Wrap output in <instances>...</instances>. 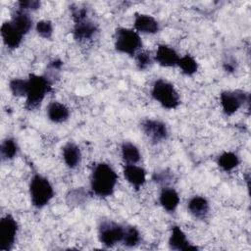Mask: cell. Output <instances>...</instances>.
I'll return each instance as SVG.
<instances>
[{"mask_svg": "<svg viewBox=\"0 0 251 251\" xmlns=\"http://www.w3.org/2000/svg\"><path fill=\"white\" fill-rule=\"evenodd\" d=\"M47 117L53 123H64L70 117V110L63 103L51 102L47 106Z\"/></svg>", "mask_w": 251, "mask_h": 251, "instance_id": "d6986e66", "label": "cell"}, {"mask_svg": "<svg viewBox=\"0 0 251 251\" xmlns=\"http://www.w3.org/2000/svg\"><path fill=\"white\" fill-rule=\"evenodd\" d=\"M169 246L171 249L177 250V251L197 250L198 249L196 246L192 245L187 240L185 233L177 226H174L171 229V234L169 237Z\"/></svg>", "mask_w": 251, "mask_h": 251, "instance_id": "4fadbf2b", "label": "cell"}, {"mask_svg": "<svg viewBox=\"0 0 251 251\" xmlns=\"http://www.w3.org/2000/svg\"><path fill=\"white\" fill-rule=\"evenodd\" d=\"M122 158L126 164H137L141 155L138 148L131 142H124L121 147Z\"/></svg>", "mask_w": 251, "mask_h": 251, "instance_id": "7402d4cb", "label": "cell"}, {"mask_svg": "<svg viewBox=\"0 0 251 251\" xmlns=\"http://www.w3.org/2000/svg\"><path fill=\"white\" fill-rule=\"evenodd\" d=\"M187 210L194 218L204 220L209 214V202L203 196H193L187 203Z\"/></svg>", "mask_w": 251, "mask_h": 251, "instance_id": "2e32d148", "label": "cell"}, {"mask_svg": "<svg viewBox=\"0 0 251 251\" xmlns=\"http://www.w3.org/2000/svg\"><path fill=\"white\" fill-rule=\"evenodd\" d=\"M159 202L167 212L173 213L179 204L178 193L172 187H164L159 195Z\"/></svg>", "mask_w": 251, "mask_h": 251, "instance_id": "e0dca14e", "label": "cell"}, {"mask_svg": "<svg viewBox=\"0 0 251 251\" xmlns=\"http://www.w3.org/2000/svg\"><path fill=\"white\" fill-rule=\"evenodd\" d=\"M18 6L20 10L23 11H34L37 10L40 7V2L35 1V0H26V1H20L18 2Z\"/></svg>", "mask_w": 251, "mask_h": 251, "instance_id": "f546056e", "label": "cell"}, {"mask_svg": "<svg viewBox=\"0 0 251 251\" xmlns=\"http://www.w3.org/2000/svg\"><path fill=\"white\" fill-rule=\"evenodd\" d=\"M239 157L231 151H226L222 153L217 160L218 166L225 172H230L234 170L239 165Z\"/></svg>", "mask_w": 251, "mask_h": 251, "instance_id": "44dd1931", "label": "cell"}, {"mask_svg": "<svg viewBox=\"0 0 251 251\" xmlns=\"http://www.w3.org/2000/svg\"><path fill=\"white\" fill-rule=\"evenodd\" d=\"M19 226L15 218L7 214L0 221V250L9 251L16 241Z\"/></svg>", "mask_w": 251, "mask_h": 251, "instance_id": "ba28073f", "label": "cell"}, {"mask_svg": "<svg viewBox=\"0 0 251 251\" xmlns=\"http://www.w3.org/2000/svg\"><path fill=\"white\" fill-rule=\"evenodd\" d=\"M11 22L24 35H25L32 27V20L30 16L27 14V12L20 9L13 13Z\"/></svg>", "mask_w": 251, "mask_h": 251, "instance_id": "ffe728a7", "label": "cell"}, {"mask_svg": "<svg viewBox=\"0 0 251 251\" xmlns=\"http://www.w3.org/2000/svg\"><path fill=\"white\" fill-rule=\"evenodd\" d=\"M86 199V192L82 188H76L69 192L67 195V201L72 205H79Z\"/></svg>", "mask_w": 251, "mask_h": 251, "instance_id": "83f0119b", "label": "cell"}, {"mask_svg": "<svg viewBox=\"0 0 251 251\" xmlns=\"http://www.w3.org/2000/svg\"><path fill=\"white\" fill-rule=\"evenodd\" d=\"M151 95L160 105L169 110L176 109L180 104L179 94L175 86L163 78L154 81Z\"/></svg>", "mask_w": 251, "mask_h": 251, "instance_id": "277c9868", "label": "cell"}, {"mask_svg": "<svg viewBox=\"0 0 251 251\" xmlns=\"http://www.w3.org/2000/svg\"><path fill=\"white\" fill-rule=\"evenodd\" d=\"M118 182V175L107 163L97 164L90 176V187L93 194L99 197H108L114 193Z\"/></svg>", "mask_w": 251, "mask_h": 251, "instance_id": "6da1fadb", "label": "cell"}, {"mask_svg": "<svg viewBox=\"0 0 251 251\" xmlns=\"http://www.w3.org/2000/svg\"><path fill=\"white\" fill-rule=\"evenodd\" d=\"M181 72L186 75H194L198 70L197 61L190 55H185L183 57H179L177 65Z\"/></svg>", "mask_w": 251, "mask_h": 251, "instance_id": "cb8c5ba5", "label": "cell"}, {"mask_svg": "<svg viewBox=\"0 0 251 251\" xmlns=\"http://www.w3.org/2000/svg\"><path fill=\"white\" fill-rule=\"evenodd\" d=\"M169 177V174L165 173V171L163 172H159V173H155L153 176V179L157 182H165L166 180H168Z\"/></svg>", "mask_w": 251, "mask_h": 251, "instance_id": "4dcf8cb0", "label": "cell"}, {"mask_svg": "<svg viewBox=\"0 0 251 251\" xmlns=\"http://www.w3.org/2000/svg\"><path fill=\"white\" fill-rule=\"evenodd\" d=\"M36 31L37 33L43 37V38H46V39H49L52 37V34H53V25L50 21H47V20H43V21H39L37 24H36Z\"/></svg>", "mask_w": 251, "mask_h": 251, "instance_id": "4316f807", "label": "cell"}, {"mask_svg": "<svg viewBox=\"0 0 251 251\" xmlns=\"http://www.w3.org/2000/svg\"><path fill=\"white\" fill-rule=\"evenodd\" d=\"M126 226L113 221H103L98 228L99 241L106 247H113L123 241Z\"/></svg>", "mask_w": 251, "mask_h": 251, "instance_id": "52a82bcc", "label": "cell"}, {"mask_svg": "<svg viewBox=\"0 0 251 251\" xmlns=\"http://www.w3.org/2000/svg\"><path fill=\"white\" fill-rule=\"evenodd\" d=\"M153 62V59L151 57L150 52L148 51H142L136 54V66L139 70L143 71L146 70Z\"/></svg>", "mask_w": 251, "mask_h": 251, "instance_id": "f1b7e54d", "label": "cell"}, {"mask_svg": "<svg viewBox=\"0 0 251 251\" xmlns=\"http://www.w3.org/2000/svg\"><path fill=\"white\" fill-rule=\"evenodd\" d=\"M178 59L179 57L175 49L165 44L158 45L155 54V61L160 66L166 68L175 67L177 65Z\"/></svg>", "mask_w": 251, "mask_h": 251, "instance_id": "5bb4252c", "label": "cell"}, {"mask_svg": "<svg viewBox=\"0 0 251 251\" xmlns=\"http://www.w3.org/2000/svg\"><path fill=\"white\" fill-rule=\"evenodd\" d=\"M141 240V234L139 230L132 226H126L125 228V235L123 238V244L126 247H134Z\"/></svg>", "mask_w": 251, "mask_h": 251, "instance_id": "d4e9b609", "label": "cell"}, {"mask_svg": "<svg viewBox=\"0 0 251 251\" xmlns=\"http://www.w3.org/2000/svg\"><path fill=\"white\" fill-rule=\"evenodd\" d=\"M19 152V147L15 139L6 138L2 141L0 147V154L3 161L14 159Z\"/></svg>", "mask_w": 251, "mask_h": 251, "instance_id": "603a6c76", "label": "cell"}, {"mask_svg": "<svg viewBox=\"0 0 251 251\" xmlns=\"http://www.w3.org/2000/svg\"><path fill=\"white\" fill-rule=\"evenodd\" d=\"M1 36L4 44L9 49H16L22 43L24 34L13 25L11 21L5 22L1 25Z\"/></svg>", "mask_w": 251, "mask_h": 251, "instance_id": "8fae6325", "label": "cell"}, {"mask_svg": "<svg viewBox=\"0 0 251 251\" xmlns=\"http://www.w3.org/2000/svg\"><path fill=\"white\" fill-rule=\"evenodd\" d=\"M75 25L73 29L74 38L77 41L91 39L98 30L97 25L87 18L86 8H75L73 10Z\"/></svg>", "mask_w": 251, "mask_h": 251, "instance_id": "8992f818", "label": "cell"}, {"mask_svg": "<svg viewBox=\"0 0 251 251\" xmlns=\"http://www.w3.org/2000/svg\"><path fill=\"white\" fill-rule=\"evenodd\" d=\"M27 87H28V82L27 79L24 78H13L9 82V88L13 95L22 97V96H26L27 93Z\"/></svg>", "mask_w": 251, "mask_h": 251, "instance_id": "484cf974", "label": "cell"}, {"mask_svg": "<svg viewBox=\"0 0 251 251\" xmlns=\"http://www.w3.org/2000/svg\"><path fill=\"white\" fill-rule=\"evenodd\" d=\"M249 101V94L242 90H226L220 95V103L226 115L230 116L237 112Z\"/></svg>", "mask_w": 251, "mask_h": 251, "instance_id": "9c48e42d", "label": "cell"}, {"mask_svg": "<svg viewBox=\"0 0 251 251\" xmlns=\"http://www.w3.org/2000/svg\"><path fill=\"white\" fill-rule=\"evenodd\" d=\"M141 128L147 138L154 144L165 141L169 136L167 126L159 120L146 119L142 122Z\"/></svg>", "mask_w": 251, "mask_h": 251, "instance_id": "30bf717a", "label": "cell"}, {"mask_svg": "<svg viewBox=\"0 0 251 251\" xmlns=\"http://www.w3.org/2000/svg\"><path fill=\"white\" fill-rule=\"evenodd\" d=\"M65 164L71 168H76L81 161V152L79 147L74 142H68L62 150Z\"/></svg>", "mask_w": 251, "mask_h": 251, "instance_id": "ac0fdd59", "label": "cell"}, {"mask_svg": "<svg viewBox=\"0 0 251 251\" xmlns=\"http://www.w3.org/2000/svg\"><path fill=\"white\" fill-rule=\"evenodd\" d=\"M141 47L142 40L136 30L126 27L116 29L115 49L118 52L133 56Z\"/></svg>", "mask_w": 251, "mask_h": 251, "instance_id": "5b68a950", "label": "cell"}, {"mask_svg": "<svg viewBox=\"0 0 251 251\" xmlns=\"http://www.w3.org/2000/svg\"><path fill=\"white\" fill-rule=\"evenodd\" d=\"M134 28L137 32L154 34L159 31L160 25L155 18L146 14H136L133 23Z\"/></svg>", "mask_w": 251, "mask_h": 251, "instance_id": "9a60e30c", "label": "cell"}, {"mask_svg": "<svg viewBox=\"0 0 251 251\" xmlns=\"http://www.w3.org/2000/svg\"><path fill=\"white\" fill-rule=\"evenodd\" d=\"M123 173L125 178L135 190H139L146 181L145 170L136 164H126Z\"/></svg>", "mask_w": 251, "mask_h": 251, "instance_id": "7c38bea8", "label": "cell"}, {"mask_svg": "<svg viewBox=\"0 0 251 251\" xmlns=\"http://www.w3.org/2000/svg\"><path fill=\"white\" fill-rule=\"evenodd\" d=\"M27 82L28 87L25 96V108L27 110H33L40 106L46 94L52 90V83L47 76L34 74L29 75Z\"/></svg>", "mask_w": 251, "mask_h": 251, "instance_id": "7a4b0ae2", "label": "cell"}, {"mask_svg": "<svg viewBox=\"0 0 251 251\" xmlns=\"http://www.w3.org/2000/svg\"><path fill=\"white\" fill-rule=\"evenodd\" d=\"M29 195L32 205L37 209H41L53 198L54 189L45 176L39 174H34L29 182Z\"/></svg>", "mask_w": 251, "mask_h": 251, "instance_id": "3957f363", "label": "cell"}]
</instances>
